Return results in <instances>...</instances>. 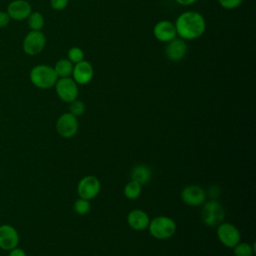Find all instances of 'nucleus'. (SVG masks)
Returning <instances> with one entry per match:
<instances>
[{"mask_svg":"<svg viewBox=\"0 0 256 256\" xmlns=\"http://www.w3.org/2000/svg\"><path fill=\"white\" fill-rule=\"evenodd\" d=\"M131 180H134L141 185L149 182L152 176L151 169L145 164H137L131 170Z\"/></svg>","mask_w":256,"mask_h":256,"instance_id":"f3484780","label":"nucleus"},{"mask_svg":"<svg viewBox=\"0 0 256 256\" xmlns=\"http://www.w3.org/2000/svg\"><path fill=\"white\" fill-rule=\"evenodd\" d=\"M19 234L10 224L0 225V249L10 251L19 244Z\"/></svg>","mask_w":256,"mask_h":256,"instance_id":"ddd939ff","label":"nucleus"},{"mask_svg":"<svg viewBox=\"0 0 256 256\" xmlns=\"http://www.w3.org/2000/svg\"><path fill=\"white\" fill-rule=\"evenodd\" d=\"M8 252H9L8 256H27L26 252L22 248H18V247H15Z\"/></svg>","mask_w":256,"mask_h":256,"instance_id":"cd10ccee","label":"nucleus"},{"mask_svg":"<svg viewBox=\"0 0 256 256\" xmlns=\"http://www.w3.org/2000/svg\"><path fill=\"white\" fill-rule=\"evenodd\" d=\"M142 192V185L134 180L128 181L124 186V196L129 200L137 199Z\"/></svg>","mask_w":256,"mask_h":256,"instance_id":"aec40b11","label":"nucleus"},{"mask_svg":"<svg viewBox=\"0 0 256 256\" xmlns=\"http://www.w3.org/2000/svg\"><path fill=\"white\" fill-rule=\"evenodd\" d=\"M150 235L159 240H166L174 236L177 230L175 221L168 216H156L150 219L148 225Z\"/></svg>","mask_w":256,"mask_h":256,"instance_id":"7ed1b4c3","label":"nucleus"},{"mask_svg":"<svg viewBox=\"0 0 256 256\" xmlns=\"http://www.w3.org/2000/svg\"><path fill=\"white\" fill-rule=\"evenodd\" d=\"M177 35L183 40H195L201 37L206 30L204 16L197 11H184L174 22Z\"/></svg>","mask_w":256,"mask_h":256,"instance_id":"f257e3e1","label":"nucleus"},{"mask_svg":"<svg viewBox=\"0 0 256 256\" xmlns=\"http://www.w3.org/2000/svg\"><path fill=\"white\" fill-rule=\"evenodd\" d=\"M73 209L78 215H86L91 209L90 201L79 197L77 200H75L73 204Z\"/></svg>","mask_w":256,"mask_h":256,"instance_id":"4be33fe9","label":"nucleus"},{"mask_svg":"<svg viewBox=\"0 0 256 256\" xmlns=\"http://www.w3.org/2000/svg\"><path fill=\"white\" fill-rule=\"evenodd\" d=\"M201 210L202 222L209 227H217L225 217L223 206L216 200L204 202Z\"/></svg>","mask_w":256,"mask_h":256,"instance_id":"20e7f679","label":"nucleus"},{"mask_svg":"<svg viewBox=\"0 0 256 256\" xmlns=\"http://www.w3.org/2000/svg\"><path fill=\"white\" fill-rule=\"evenodd\" d=\"M187 53V44L185 40L181 38H174L166 43L165 56L172 62L181 61Z\"/></svg>","mask_w":256,"mask_h":256,"instance_id":"2eb2a0df","label":"nucleus"},{"mask_svg":"<svg viewBox=\"0 0 256 256\" xmlns=\"http://www.w3.org/2000/svg\"><path fill=\"white\" fill-rule=\"evenodd\" d=\"M177 4L182 5V6H190L194 3H196L198 0H174Z\"/></svg>","mask_w":256,"mask_h":256,"instance_id":"c85d7f7f","label":"nucleus"},{"mask_svg":"<svg viewBox=\"0 0 256 256\" xmlns=\"http://www.w3.org/2000/svg\"><path fill=\"white\" fill-rule=\"evenodd\" d=\"M54 88L58 98L65 103H71L78 98V84L72 79V77L58 78Z\"/></svg>","mask_w":256,"mask_h":256,"instance_id":"423d86ee","label":"nucleus"},{"mask_svg":"<svg viewBox=\"0 0 256 256\" xmlns=\"http://www.w3.org/2000/svg\"><path fill=\"white\" fill-rule=\"evenodd\" d=\"M216 235L220 243L227 248H233L241 240L240 231L229 222H221L216 228Z\"/></svg>","mask_w":256,"mask_h":256,"instance_id":"0eeeda50","label":"nucleus"},{"mask_svg":"<svg viewBox=\"0 0 256 256\" xmlns=\"http://www.w3.org/2000/svg\"><path fill=\"white\" fill-rule=\"evenodd\" d=\"M26 21L29 29L32 31H42L45 24L43 14L38 11H32Z\"/></svg>","mask_w":256,"mask_h":256,"instance_id":"6ab92c4d","label":"nucleus"},{"mask_svg":"<svg viewBox=\"0 0 256 256\" xmlns=\"http://www.w3.org/2000/svg\"><path fill=\"white\" fill-rule=\"evenodd\" d=\"M67 58L73 63L76 64L82 60H84V52L80 47L73 46L67 52Z\"/></svg>","mask_w":256,"mask_h":256,"instance_id":"b1692460","label":"nucleus"},{"mask_svg":"<svg viewBox=\"0 0 256 256\" xmlns=\"http://www.w3.org/2000/svg\"><path fill=\"white\" fill-rule=\"evenodd\" d=\"M94 76V68L89 61L82 60L73 65L71 77L78 85H86Z\"/></svg>","mask_w":256,"mask_h":256,"instance_id":"9b49d317","label":"nucleus"},{"mask_svg":"<svg viewBox=\"0 0 256 256\" xmlns=\"http://www.w3.org/2000/svg\"><path fill=\"white\" fill-rule=\"evenodd\" d=\"M232 249L235 256H252L255 253L254 246L241 241L237 243Z\"/></svg>","mask_w":256,"mask_h":256,"instance_id":"412c9836","label":"nucleus"},{"mask_svg":"<svg viewBox=\"0 0 256 256\" xmlns=\"http://www.w3.org/2000/svg\"><path fill=\"white\" fill-rule=\"evenodd\" d=\"M73 65L74 64L68 58H61L54 64L53 69L58 78L71 77Z\"/></svg>","mask_w":256,"mask_h":256,"instance_id":"a211bd4d","label":"nucleus"},{"mask_svg":"<svg viewBox=\"0 0 256 256\" xmlns=\"http://www.w3.org/2000/svg\"><path fill=\"white\" fill-rule=\"evenodd\" d=\"M94 256H101V255H94Z\"/></svg>","mask_w":256,"mask_h":256,"instance_id":"c756f323","label":"nucleus"},{"mask_svg":"<svg viewBox=\"0 0 256 256\" xmlns=\"http://www.w3.org/2000/svg\"><path fill=\"white\" fill-rule=\"evenodd\" d=\"M30 82L39 89H50L53 88L58 80L53 66L46 64H38L32 67L29 72Z\"/></svg>","mask_w":256,"mask_h":256,"instance_id":"f03ea898","label":"nucleus"},{"mask_svg":"<svg viewBox=\"0 0 256 256\" xmlns=\"http://www.w3.org/2000/svg\"><path fill=\"white\" fill-rule=\"evenodd\" d=\"M153 35L159 42L167 43L177 36L175 24L169 20H160L153 27Z\"/></svg>","mask_w":256,"mask_h":256,"instance_id":"4468645a","label":"nucleus"},{"mask_svg":"<svg viewBox=\"0 0 256 256\" xmlns=\"http://www.w3.org/2000/svg\"><path fill=\"white\" fill-rule=\"evenodd\" d=\"M47 43L46 36L42 31L30 30L22 41V49L28 56H35L41 53Z\"/></svg>","mask_w":256,"mask_h":256,"instance_id":"39448f33","label":"nucleus"},{"mask_svg":"<svg viewBox=\"0 0 256 256\" xmlns=\"http://www.w3.org/2000/svg\"><path fill=\"white\" fill-rule=\"evenodd\" d=\"M50 6L55 11H62L64 10L69 3V0H49Z\"/></svg>","mask_w":256,"mask_h":256,"instance_id":"a878e982","label":"nucleus"},{"mask_svg":"<svg viewBox=\"0 0 256 256\" xmlns=\"http://www.w3.org/2000/svg\"><path fill=\"white\" fill-rule=\"evenodd\" d=\"M150 218L142 209H133L127 215L128 225L136 231H143L148 228Z\"/></svg>","mask_w":256,"mask_h":256,"instance_id":"dca6fc26","label":"nucleus"},{"mask_svg":"<svg viewBox=\"0 0 256 256\" xmlns=\"http://www.w3.org/2000/svg\"><path fill=\"white\" fill-rule=\"evenodd\" d=\"M56 131L63 138H71L76 135L79 129L78 117L70 112L61 114L56 121Z\"/></svg>","mask_w":256,"mask_h":256,"instance_id":"1a4fd4ad","label":"nucleus"},{"mask_svg":"<svg viewBox=\"0 0 256 256\" xmlns=\"http://www.w3.org/2000/svg\"><path fill=\"white\" fill-rule=\"evenodd\" d=\"M182 201L192 207H197L202 205L206 201L205 190L198 185H187L181 190Z\"/></svg>","mask_w":256,"mask_h":256,"instance_id":"9d476101","label":"nucleus"},{"mask_svg":"<svg viewBox=\"0 0 256 256\" xmlns=\"http://www.w3.org/2000/svg\"><path fill=\"white\" fill-rule=\"evenodd\" d=\"M86 106L85 103L82 100H79L78 98L71 103H69V112L73 114L76 117H80L85 113Z\"/></svg>","mask_w":256,"mask_h":256,"instance_id":"5701e85b","label":"nucleus"},{"mask_svg":"<svg viewBox=\"0 0 256 256\" xmlns=\"http://www.w3.org/2000/svg\"><path fill=\"white\" fill-rule=\"evenodd\" d=\"M219 5L226 10H233L238 8L244 0H217Z\"/></svg>","mask_w":256,"mask_h":256,"instance_id":"393cba45","label":"nucleus"},{"mask_svg":"<svg viewBox=\"0 0 256 256\" xmlns=\"http://www.w3.org/2000/svg\"><path fill=\"white\" fill-rule=\"evenodd\" d=\"M6 12L11 20L23 21L26 20L32 12V6L27 0H12L7 5Z\"/></svg>","mask_w":256,"mask_h":256,"instance_id":"f8f14e48","label":"nucleus"},{"mask_svg":"<svg viewBox=\"0 0 256 256\" xmlns=\"http://www.w3.org/2000/svg\"><path fill=\"white\" fill-rule=\"evenodd\" d=\"M101 190L100 180L93 175H87L80 179L77 185V194L86 200L94 199Z\"/></svg>","mask_w":256,"mask_h":256,"instance_id":"6e6552de","label":"nucleus"},{"mask_svg":"<svg viewBox=\"0 0 256 256\" xmlns=\"http://www.w3.org/2000/svg\"><path fill=\"white\" fill-rule=\"evenodd\" d=\"M11 19L6 11H0V28H4L8 26Z\"/></svg>","mask_w":256,"mask_h":256,"instance_id":"bb28decb","label":"nucleus"}]
</instances>
